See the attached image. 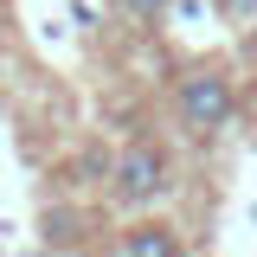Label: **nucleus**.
Returning a JSON list of instances; mask_svg holds the SVG:
<instances>
[{
    "mask_svg": "<svg viewBox=\"0 0 257 257\" xmlns=\"http://www.w3.org/2000/svg\"><path fill=\"white\" fill-rule=\"evenodd\" d=\"M174 116H180V128H187L193 142L225 135V128H231V116H238V90H231V77H225L219 64L187 71V77L174 84Z\"/></svg>",
    "mask_w": 257,
    "mask_h": 257,
    "instance_id": "f257e3e1",
    "label": "nucleus"
},
{
    "mask_svg": "<svg viewBox=\"0 0 257 257\" xmlns=\"http://www.w3.org/2000/svg\"><path fill=\"white\" fill-rule=\"evenodd\" d=\"M167 193H174V161H167V148L128 142L122 155L109 161V199H116L122 212H148V206H161Z\"/></svg>",
    "mask_w": 257,
    "mask_h": 257,
    "instance_id": "f03ea898",
    "label": "nucleus"
},
{
    "mask_svg": "<svg viewBox=\"0 0 257 257\" xmlns=\"http://www.w3.org/2000/svg\"><path fill=\"white\" fill-rule=\"evenodd\" d=\"M122 257H180V238H174V225H161V219H142V225H128V238H122Z\"/></svg>",
    "mask_w": 257,
    "mask_h": 257,
    "instance_id": "7ed1b4c3",
    "label": "nucleus"
},
{
    "mask_svg": "<svg viewBox=\"0 0 257 257\" xmlns=\"http://www.w3.org/2000/svg\"><path fill=\"white\" fill-rule=\"evenodd\" d=\"M219 7V20H231V26H251L257 20V0H212Z\"/></svg>",
    "mask_w": 257,
    "mask_h": 257,
    "instance_id": "20e7f679",
    "label": "nucleus"
},
{
    "mask_svg": "<svg viewBox=\"0 0 257 257\" xmlns=\"http://www.w3.org/2000/svg\"><path fill=\"white\" fill-rule=\"evenodd\" d=\"M116 7H122L128 20H161L167 13V0H116Z\"/></svg>",
    "mask_w": 257,
    "mask_h": 257,
    "instance_id": "39448f33",
    "label": "nucleus"
},
{
    "mask_svg": "<svg viewBox=\"0 0 257 257\" xmlns=\"http://www.w3.org/2000/svg\"><path fill=\"white\" fill-rule=\"evenodd\" d=\"M244 64H251V71H257V20H251V26H244Z\"/></svg>",
    "mask_w": 257,
    "mask_h": 257,
    "instance_id": "423d86ee",
    "label": "nucleus"
},
{
    "mask_svg": "<svg viewBox=\"0 0 257 257\" xmlns=\"http://www.w3.org/2000/svg\"><path fill=\"white\" fill-rule=\"evenodd\" d=\"M26 257H52V251H26Z\"/></svg>",
    "mask_w": 257,
    "mask_h": 257,
    "instance_id": "0eeeda50",
    "label": "nucleus"
}]
</instances>
